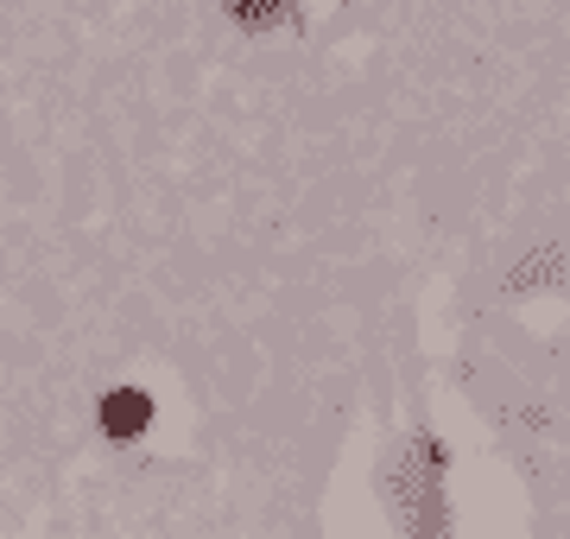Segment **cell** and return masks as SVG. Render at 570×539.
<instances>
[{
  "mask_svg": "<svg viewBox=\"0 0 570 539\" xmlns=\"http://www.w3.org/2000/svg\"><path fill=\"white\" fill-rule=\"evenodd\" d=\"M146 419H153V400L134 394V388H121V394H108V400H102V425H108L115 438L146 432Z\"/></svg>",
  "mask_w": 570,
  "mask_h": 539,
  "instance_id": "obj_1",
  "label": "cell"
}]
</instances>
